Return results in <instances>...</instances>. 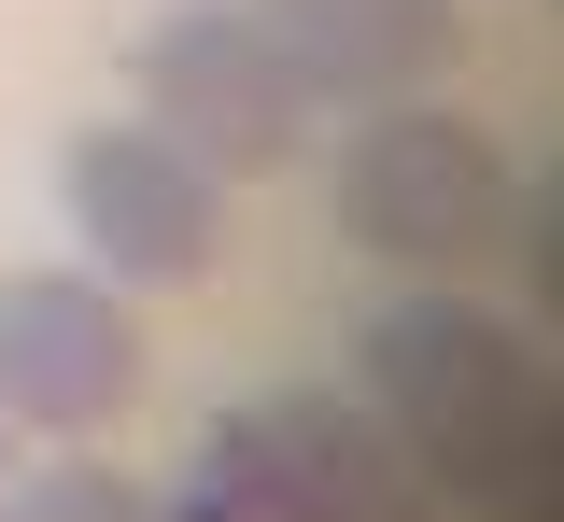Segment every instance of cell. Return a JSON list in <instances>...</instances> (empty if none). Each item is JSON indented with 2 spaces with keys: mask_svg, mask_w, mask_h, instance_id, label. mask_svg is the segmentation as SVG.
Here are the masks:
<instances>
[{
  "mask_svg": "<svg viewBox=\"0 0 564 522\" xmlns=\"http://www.w3.org/2000/svg\"><path fill=\"white\" fill-rule=\"evenodd\" d=\"M352 410L410 452L423 494L480 522H564V381L536 325L423 283L352 325Z\"/></svg>",
  "mask_w": 564,
  "mask_h": 522,
  "instance_id": "obj_1",
  "label": "cell"
},
{
  "mask_svg": "<svg viewBox=\"0 0 564 522\" xmlns=\"http://www.w3.org/2000/svg\"><path fill=\"white\" fill-rule=\"evenodd\" d=\"M155 509L170 522H423L437 494L352 395H254V410L198 424L184 494H155Z\"/></svg>",
  "mask_w": 564,
  "mask_h": 522,
  "instance_id": "obj_2",
  "label": "cell"
},
{
  "mask_svg": "<svg viewBox=\"0 0 564 522\" xmlns=\"http://www.w3.org/2000/svg\"><path fill=\"white\" fill-rule=\"evenodd\" d=\"M339 240L381 254V269H423V283H466L494 240H508V155L466 113H423V99H381L339 142Z\"/></svg>",
  "mask_w": 564,
  "mask_h": 522,
  "instance_id": "obj_3",
  "label": "cell"
},
{
  "mask_svg": "<svg viewBox=\"0 0 564 522\" xmlns=\"http://www.w3.org/2000/svg\"><path fill=\"white\" fill-rule=\"evenodd\" d=\"M311 85L282 72V43L254 29V0H184L141 29V128L170 155H198L212 184H282L311 155Z\"/></svg>",
  "mask_w": 564,
  "mask_h": 522,
  "instance_id": "obj_4",
  "label": "cell"
},
{
  "mask_svg": "<svg viewBox=\"0 0 564 522\" xmlns=\"http://www.w3.org/2000/svg\"><path fill=\"white\" fill-rule=\"evenodd\" d=\"M141 410V311L99 269H14L0 283V438H113Z\"/></svg>",
  "mask_w": 564,
  "mask_h": 522,
  "instance_id": "obj_5",
  "label": "cell"
},
{
  "mask_svg": "<svg viewBox=\"0 0 564 522\" xmlns=\"http://www.w3.org/2000/svg\"><path fill=\"white\" fill-rule=\"evenodd\" d=\"M57 184H70V226H85L99 283H212L226 184H212L198 155H170L155 128H70Z\"/></svg>",
  "mask_w": 564,
  "mask_h": 522,
  "instance_id": "obj_6",
  "label": "cell"
},
{
  "mask_svg": "<svg viewBox=\"0 0 564 522\" xmlns=\"http://www.w3.org/2000/svg\"><path fill=\"white\" fill-rule=\"evenodd\" d=\"M254 29L282 43V72L339 113H381V99H423V85L466 57V14L452 0H254Z\"/></svg>",
  "mask_w": 564,
  "mask_h": 522,
  "instance_id": "obj_7",
  "label": "cell"
},
{
  "mask_svg": "<svg viewBox=\"0 0 564 522\" xmlns=\"http://www.w3.org/2000/svg\"><path fill=\"white\" fill-rule=\"evenodd\" d=\"M0 522H170V509L99 452H43V466H0Z\"/></svg>",
  "mask_w": 564,
  "mask_h": 522,
  "instance_id": "obj_8",
  "label": "cell"
},
{
  "mask_svg": "<svg viewBox=\"0 0 564 522\" xmlns=\"http://www.w3.org/2000/svg\"><path fill=\"white\" fill-rule=\"evenodd\" d=\"M494 254H522V297L536 311L564 297V198H551V170H508V240Z\"/></svg>",
  "mask_w": 564,
  "mask_h": 522,
  "instance_id": "obj_9",
  "label": "cell"
},
{
  "mask_svg": "<svg viewBox=\"0 0 564 522\" xmlns=\"http://www.w3.org/2000/svg\"><path fill=\"white\" fill-rule=\"evenodd\" d=\"M0 466H14V452H0Z\"/></svg>",
  "mask_w": 564,
  "mask_h": 522,
  "instance_id": "obj_10",
  "label": "cell"
}]
</instances>
